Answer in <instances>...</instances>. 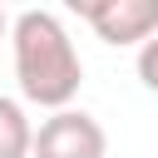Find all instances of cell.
Wrapping results in <instances>:
<instances>
[{
	"label": "cell",
	"instance_id": "obj_1",
	"mask_svg": "<svg viewBox=\"0 0 158 158\" xmlns=\"http://www.w3.org/2000/svg\"><path fill=\"white\" fill-rule=\"evenodd\" d=\"M10 49H15V79L20 94L49 114L74 109V94L84 84V59L54 10H20L10 20Z\"/></svg>",
	"mask_w": 158,
	"mask_h": 158
},
{
	"label": "cell",
	"instance_id": "obj_2",
	"mask_svg": "<svg viewBox=\"0 0 158 158\" xmlns=\"http://www.w3.org/2000/svg\"><path fill=\"white\" fill-rule=\"evenodd\" d=\"M79 20H89V30L104 44H148L158 35V0H74Z\"/></svg>",
	"mask_w": 158,
	"mask_h": 158
},
{
	"label": "cell",
	"instance_id": "obj_3",
	"mask_svg": "<svg viewBox=\"0 0 158 158\" xmlns=\"http://www.w3.org/2000/svg\"><path fill=\"white\" fill-rule=\"evenodd\" d=\"M30 158H109V133L84 109H59L35 128Z\"/></svg>",
	"mask_w": 158,
	"mask_h": 158
},
{
	"label": "cell",
	"instance_id": "obj_4",
	"mask_svg": "<svg viewBox=\"0 0 158 158\" xmlns=\"http://www.w3.org/2000/svg\"><path fill=\"white\" fill-rule=\"evenodd\" d=\"M35 148V123L20 99L0 94V158H30Z\"/></svg>",
	"mask_w": 158,
	"mask_h": 158
},
{
	"label": "cell",
	"instance_id": "obj_5",
	"mask_svg": "<svg viewBox=\"0 0 158 158\" xmlns=\"http://www.w3.org/2000/svg\"><path fill=\"white\" fill-rule=\"evenodd\" d=\"M138 79H143V89H153V94H158V35L138 49Z\"/></svg>",
	"mask_w": 158,
	"mask_h": 158
},
{
	"label": "cell",
	"instance_id": "obj_6",
	"mask_svg": "<svg viewBox=\"0 0 158 158\" xmlns=\"http://www.w3.org/2000/svg\"><path fill=\"white\" fill-rule=\"evenodd\" d=\"M0 40H10V15L0 10Z\"/></svg>",
	"mask_w": 158,
	"mask_h": 158
}]
</instances>
